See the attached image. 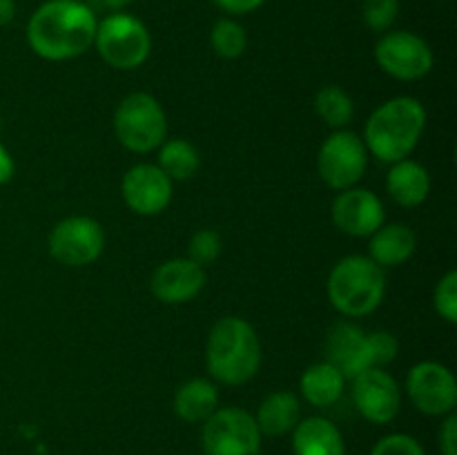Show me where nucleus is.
<instances>
[{
	"instance_id": "obj_29",
	"label": "nucleus",
	"mask_w": 457,
	"mask_h": 455,
	"mask_svg": "<svg viewBox=\"0 0 457 455\" xmlns=\"http://www.w3.org/2000/svg\"><path fill=\"white\" fill-rule=\"evenodd\" d=\"M433 303H436L437 315L445 317L449 324L457 321V272L449 270L436 285V294H433Z\"/></svg>"
},
{
	"instance_id": "obj_5",
	"label": "nucleus",
	"mask_w": 457,
	"mask_h": 455,
	"mask_svg": "<svg viewBox=\"0 0 457 455\" xmlns=\"http://www.w3.org/2000/svg\"><path fill=\"white\" fill-rule=\"evenodd\" d=\"M114 134L129 152L147 154L168 138V116L152 94L134 92L116 107Z\"/></svg>"
},
{
	"instance_id": "obj_31",
	"label": "nucleus",
	"mask_w": 457,
	"mask_h": 455,
	"mask_svg": "<svg viewBox=\"0 0 457 455\" xmlns=\"http://www.w3.org/2000/svg\"><path fill=\"white\" fill-rule=\"evenodd\" d=\"M437 444H440L442 455H457V418L453 413L446 415V419L442 422Z\"/></svg>"
},
{
	"instance_id": "obj_20",
	"label": "nucleus",
	"mask_w": 457,
	"mask_h": 455,
	"mask_svg": "<svg viewBox=\"0 0 457 455\" xmlns=\"http://www.w3.org/2000/svg\"><path fill=\"white\" fill-rule=\"evenodd\" d=\"M302 418V404L297 395L290 391H275L259 404L254 422H257L262 435L277 437L293 433V428Z\"/></svg>"
},
{
	"instance_id": "obj_30",
	"label": "nucleus",
	"mask_w": 457,
	"mask_h": 455,
	"mask_svg": "<svg viewBox=\"0 0 457 455\" xmlns=\"http://www.w3.org/2000/svg\"><path fill=\"white\" fill-rule=\"evenodd\" d=\"M370 455H427V451L413 435L391 433L373 446Z\"/></svg>"
},
{
	"instance_id": "obj_1",
	"label": "nucleus",
	"mask_w": 457,
	"mask_h": 455,
	"mask_svg": "<svg viewBox=\"0 0 457 455\" xmlns=\"http://www.w3.org/2000/svg\"><path fill=\"white\" fill-rule=\"evenodd\" d=\"M96 16L80 0H47L27 22V43L45 61H70L94 45Z\"/></svg>"
},
{
	"instance_id": "obj_11",
	"label": "nucleus",
	"mask_w": 457,
	"mask_h": 455,
	"mask_svg": "<svg viewBox=\"0 0 457 455\" xmlns=\"http://www.w3.org/2000/svg\"><path fill=\"white\" fill-rule=\"evenodd\" d=\"M406 393L424 415H449L457 406V382L449 368L437 361H420L409 370Z\"/></svg>"
},
{
	"instance_id": "obj_18",
	"label": "nucleus",
	"mask_w": 457,
	"mask_h": 455,
	"mask_svg": "<svg viewBox=\"0 0 457 455\" xmlns=\"http://www.w3.org/2000/svg\"><path fill=\"white\" fill-rule=\"evenodd\" d=\"M386 190L402 208H418L431 192V177L418 161L402 159L393 163L391 172L386 174Z\"/></svg>"
},
{
	"instance_id": "obj_23",
	"label": "nucleus",
	"mask_w": 457,
	"mask_h": 455,
	"mask_svg": "<svg viewBox=\"0 0 457 455\" xmlns=\"http://www.w3.org/2000/svg\"><path fill=\"white\" fill-rule=\"evenodd\" d=\"M201 156L192 143L183 138H170L161 143L159 168L170 181H187L199 172Z\"/></svg>"
},
{
	"instance_id": "obj_7",
	"label": "nucleus",
	"mask_w": 457,
	"mask_h": 455,
	"mask_svg": "<svg viewBox=\"0 0 457 455\" xmlns=\"http://www.w3.org/2000/svg\"><path fill=\"white\" fill-rule=\"evenodd\" d=\"M201 449L205 455H259L262 431L248 410L226 406L204 422Z\"/></svg>"
},
{
	"instance_id": "obj_14",
	"label": "nucleus",
	"mask_w": 457,
	"mask_h": 455,
	"mask_svg": "<svg viewBox=\"0 0 457 455\" xmlns=\"http://www.w3.org/2000/svg\"><path fill=\"white\" fill-rule=\"evenodd\" d=\"M384 203L366 187H348L333 201V223L351 236H370L384 226Z\"/></svg>"
},
{
	"instance_id": "obj_24",
	"label": "nucleus",
	"mask_w": 457,
	"mask_h": 455,
	"mask_svg": "<svg viewBox=\"0 0 457 455\" xmlns=\"http://www.w3.org/2000/svg\"><path fill=\"white\" fill-rule=\"evenodd\" d=\"M315 110L320 119L324 120L328 128H346L351 123L353 114H355V105L346 89L339 85H326L317 92L315 96Z\"/></svg>"
},
{
	"instance_id": "obj_12",
	"label": "nucleus",
	"mask_w": 457,
	"mask_h": 455,
	"mask_svg": "<svg viewBox=\"0 0 457 455\" xmlns=\"http://www.w3.org/2000/svg\"><path fill=\"white\" fill-rule=\"evenodd\" d=\"M353 404L369 422H393L402 406L400 384L384 368L361 370L357 377H353Z\"/></svg>"
},
{
	"instance_id": "obj_27",
	"label": "nucleus",
	"mask_w": 457,
	"mask_h": 455,
	"mask_svg": "<svg viewBox=\"0 0 457 455\" xmlns=\"http://www.w3.org/2000/svg\"><path fill=\"white\" fill-rule=\"evenodd\" d=\"M400 16V0H364L361 18L373 31H388Z\"/></svg>"
},
{
	"instance_id": "obj_28",
	"label": "nucleus",
	"mask_w": 457,
	"mask_h": 455,
	"mask_svg": "<svg viewBox=\"0 0 457 455\" xmlns=\"http://www.w3.org/2000/svg\"><path fill=\"white\" fill-rule=\"evenodd\" d=\"M366 348H369L370 368H384V366L391 364L397 357L400 342H397L391 333L378 330V333L366 335Z\"/></svg>"
},
{
	"instance_id": "obj_19",
	"label": "nucleus",
	"mask_w": 457,
	"mask_h": 455,
	"mask_svg": "<svg viewBox=\"0 0 457 455\" xmlns=\"http://www.w3.org/2000/svg\"><path fill=\"white\" fill-rule=\"evenodd\" d=\"M370 259L379 268H397L413 257L418 248V236L409 226L388 223L370 235Z\"/></svg>"
},
{
	"instance_id": "obj_13",
	"label": "nucleus",
	"mask_w": 457,
	"mask_h": 455,
	"mask_svg": "<svg viewBox=\"0 0 457 455\" xmlns=\"http://www.w3.org/2000/svg\"><path fill=\"white\" fill-rule=\"evenodd\" d=\"M123 201L132 212L154 217L172 201V181L161 172L159 165L138 163L125 172L120 183Z\"/></svg>"
},
{
	"instance_id": "obj_9",
	"label": "nucleus",
	"mask_w": 457,
	"mask_h": 455,
	"mask_svg": "<svg viewBox=\"0 0 457 455\" xmlns=\"http://www.w3.org/2000/svg\"><path fill=\"white\" fill-rule=\"evenodd\" d=\"M105 248V232L92 217H67L49 235V254L70 268L89 266Z\"/></svg>"
},
{
	"instance_id": "obj_8",
	"label": "nucleus",
	"mask_w": 457,
	"mask_h": 455,
	"mask_svg": "<svg viewBox=\"0 0 457 455\" xmlns=\"http://www.w3.org/2000/svg\"><path fill=\"white\" fill-rule=\"evenodd\" d=\"M369 165V150L355 132H335L321 145L317 170L324 183L333 190H348L364 177Z\"/></svg>"
},
{
	"instance_id": "obj_3",
	"label": "nucleus",
	"mask_w": 457,
	"mask_h": 455,
	"mask_svg": "<svg viewBox=\"0 0 457 455\" xmlns=\"http://www.w3.org/2000/svg\"><path fill=\"white\" fill-rule=\"evenodd\" d=\"M427 128V110L413 96L382 103L364 128V145L384 163H397L418 147Z\"/></svg>"
},
{
	"instance_id": "obj_16",
	"label": "nucleus",
	"mask_w": 457,
	"mask_h": 455,
	"mask_svg": "<svg viewBox=\"0 0 457 455\" xmlns=\"http://www.w3.org/2000/svg\"><path fill=\"white\" fill-rule=\"evenodd\" d=\"M326 361L342 370L346 379L357 377L361 370L370 368L366 333L351 321H337L326 335Z\"/></svg>"
},
{
	"instance_id": "obj_22",
	"label": "nucleus",
	"mask_w": 457,
	"mask_h": 455,
	"mask_svg": "<svg viewBox=\"0 0 457 455\" xmlns=\"http://www.w3.org/2000/svg\"><path fill=\"white\" fill-rule=\"evenodd\" d=\"M219 409V391L210 379L195 377L181 384L174 395V413L190 424H204Z\"/></svg>"
},
{
	"instance_id": "obj_33",
	"label": "nucleus",
	"mask_w": 457,
	"mask_h": 455,
	"mask_svg": "<svg viewBox=\"0 0 457 455\" xmlns=\"http://www.w3.org/2000/svg\"><path fill=\"white\" fill-rule=\"evenodd\" d=\"M13 177V159L7 152V147L0 145V186L12 181Z\"/></svg>"
},
{
	"instance_id": "obj_15",
	"label": "nucleus",
	"mask_w": 457,
	"mask_h": 455,
	"mask_svg": "<svg viewBox=\"0 0 457 455\" xmlns=\"http://www.w3.org/2000/svg\"><path fill=\"white\" fill-rule=\"evenodd\" d=\"M205 285V270L187 257L163 261L152 275V294L163 303L192 302Z\"/></svg>"
},
{
	"instance_id": "obj_32",
	"label": "nucleus",
	"mask_w": 457,
	"mask_h": 455,
	"mask_svg": "<svg viewBox=\"0 0 457 455\" xmlns=\"http://www.w3.org/2000/svg\"><path fill=\"white\" fill-rule=\"evenodd\" d=\"M221 12L232 13V16H245V13H253L262 7L266 0H212Z\"/></svg>"
},
{
	"instance_id": "obj_21",
	"label": "nucleus",
	"mask_w": 457,
	"mask_h": 455,
	"mask_svg": "<svg viewBox=\"0 0 457 455\" xmlns=\"http://www.w3.org/2000/svg\"><path fill=\"white\" fill-rule=\"evenodd\" d=\"M346 382L348 379L344 377L342 370L335 368L328 361H321V364H312L303 370L299 386H302V395L308 404L317 406V409H330L342 400Z\"/></svg>"
},
{
	"instance_id": "obj_17",
	"label": "nucleus",
	"mask_w": 457,
	"mask_h": 455,
	"mask_svg": "<svg viewBox=\"0 0 457 455\" xmlns=\"http://www.w3.org/2000/svg\"><path fill=\"white\" fill-rule=\"evenodd\" d=\"M295 455H346L344 435L330 419L308 418L299 419L293 428Z\"/></svg>"
},
{
	"instance_id": "obj_2",
	"label": "nucleus",
	"mask_w": 457,
	"mask_h": 455,
	"mask_svg": "<svg viewBox=\"0 0 457 455\" xmlns=\"http://www.w3.org/2000/svg\"><path fill=\"white\" fill-rule=\"evenodd\" d=\"M210 375L226 386H241L262 366V342L257 330L241 317H221L212 326L205 343Z\"/></svg>"
},
{
	"instance_id": "obj_34",
	"label": "nucleus",
	"mask_w": 457,
	"mask_h": 455,
	"mask_svg": "<svg viewBox=\"0 0 457 455\" xmlns=\"http://www.w3.org/2000/svg\"><path fill=\"white\" fill-rule=\"evenodd\" d=\"M16 18V0H0V27H7Z\"/></svg>"
},
{
	"instance_id": "obj_4",
	"label": "nucleus",
	"mask_w": 457,
	"mask_h": 455,
	"mask_svg": "<svg viewBox=\"0 0 457 455\" xmlns=\"http://www.w3.org/2000/svg\"><path fill=\"white\" fill-rule=\"evenodd\" d=\"M326 293L337 312L346 317H366L378 310L386 294V275L370 257L351 254L335 263Z\"/></svg>"
},
{
	"instance_id": "obj_35",
	"label": "nucleus",
	"mask_w": 457,
	"mask_h": 455,
	"mask_svg": "<svg viewBox=\"0 0 457 455\" xmlns=\"http://www.w3.org/2000/svg\"><path fill=\"white\" fill-rule=\"evenodd\" d=\"M103 3H105L112 12H123V9L129 7L134 0H103Z\"/></svg>"
},
{
	"instance_id": "obj_25",
	"label": "nucleus",
	"mask_w": 457,
	"mask_h": 455,
	"mask_svg": "<svg viewBox=\"0 0 457 455\" xmlns=\"http://www.w3.org/2000/svg\"><path fill=\"white\" fill-rule=\"evenodd\" d=\"M210 45L217 52V56L226 58V61H235V58H239L245 52L248 34L232 18H219L214 22L212 31H210Z\"/></svg>"
},
{
	"instance_id": "obj_10",
	"label": "nucleus",
	"mask_w": 457,
	"mask_h": 455,
	"mask_svg": "<svg viewBox=\"0 0 457 455\" xmlns=\"http://www.w3.org/2000/svg\"><path fill=\"white\" fill-rule=\"evenodd\" d=\"M375 61L397 80H420L433 70V52L413 31H388L375 45Z\"/></svg>"
},
{
	"instance_id": "obj_6",
	"label": "nucleus",
	"mask_w": 457,
	"mask_h": 455,
	"mask_svg": "<svg viewBox=\"0 0 457 455\" xmlns=\"http://www.w3.org/2000/svg\"><path fill=\"white\" fill-rule=\"evenodd\" d=\"M94 47L114 70H137L150 58L152 36L137 16L114 12L96 25Z\"/></svg>"
},
{
	"instance_id": "obj_26",
	"label": "nucleus",
	"mask_w": 457,
	"mask_h": 455,
	"mask_svg": "<svg viewBox=\"0 0 457 455\" xmlns=\"http://www.w3.org/2000/svg\"><path fill=\"white\" fill-rule=\"evenodd\" d=\"M223 250L221 235L217 230H210V228H204V230L195 232L187 244V259H192L195 263H199L201 268L210 266L219 259Z\"/></svg>"
}]
</instances>
